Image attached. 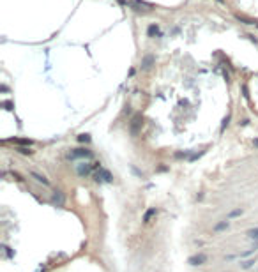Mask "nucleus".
<instances>
[{
  "mask_svg": "<svg viewBox=\"0 0 258 272\" xmlns=\"http://www.w3.org/2000/svg\"><path fill=\"white\" fill-rule=\"evenodd\" d=\"M207 261V256L203 255V253H198V255H193V256H189V260H187V263L189 265H193V267H196V265H203Z\"/></svg>",
  "mask_w": 258,
  "mask_h": 272,
  "instance_id": "1",
  "label": "nucleus"
},
{
  "mask_svg": "<svg viewBox=\"0 0 258 272\" xmlns=\"http://www.w3.org/2000/svg\"><path fill=\"white\" fill-rule=\"evenodd\" d=\"M92 152L88 148H74L73 152H69V157L71 159H76V157H90Z\"/></svg>",
  "mask_w": 258,
  "mask_h": 272,
  "instance_id": "2",
  "label": "nucleus"
},
{
  "mask_svg": "<svg viewBox=\"0 0 258 272\" xmlns=\"http://www.w3.org/2000/svg\"><path fill=\"white\" fill-rule=\"evenodd\" d=\"M157 216V209L156 207H150V209H147L145 210V214H143V223L145 224H148V223H152V219Z\"/></svg>",
  "mask_w": 258,
  "mask_h": 272,
  "instance_id": "3",
  "label": "nucleus"
},
{
  "mask_svg": "<svg viewBox=\"0 0 258 272\" xmlns=\"http://www.w3.org/2000/svg\"><path fill=\"white\" fill-rule=\"evenodd\" d=\"M96 177H97V179H96L97 182H99V180H105V182H111V180H113V177H111L110 171L105 170V168H101V166H99V173L96 175Z\"/></svg>",
  "mask_w": 258,
  "mask_h": 272,
  "instance_id": "4",
  "label": "nucleus"
},
{
  "mask_svg": "<svg viewBox=\"0 0 258 272\" xmlns=\"http://www.w3.org/2000/svg\"><path fill=\"white\" fill-rule=\"evenodd\" d=\"M30 175H32L34 179L37 180L39 184H43V185H49V180L44 177V175H41V173H37V171H30Z\"/></svg>",
  "mask_w": 258,
  "mask_h": 272,
  "instance_id": "5",
  "label": "nucleus"
},
{
  "mask_svg": "<svg viewBox=\"0 0 258 272\" xmlns=\"http://www.w3.org/2000/svg\"><path fill=\"white\" fill-rule=\"evenodd\" d=\"M228 224H230V219H225V221H219V223L214 226V233H219V232H223V230L228 228Z\"/></svg>",
  "mask_w": 258,
  "mask_h": 272,
  "instance_id": "6",
  "label": "nucleus"
},
{
  "mask_svg": "<svg viewBox=\"0 0 258 272\" xmlns=\"http://www.w3.org/2000/svg\"><path fill=\"white\" fill-rule=\"evenodd\" d=\"M90 171H92V166H90V164H87V163H83V164H80V166H78V173L82 175V177H83V175H88Z\"/></svg>",
  "mask_w": 258,
  "mask_h": 272,
  "instance_id": "7",
  "label": "nucleus"
},
{
  "mask_svg": "<svg viewBox=\"0 0 258 272\" xmlns=\"http://www.w3.org/2000/svg\"><path fill=\"white\" fill-rule=\"evenodd\" d=\"M64 195H62V191H53V201L59 203V205H64Z\"/></svg>",
  "mask_w": 258,
  "mask_h": 272,
  "instance_id": "8",
  "label": "nucleus"
},
{
  "mask_svg": "<svg viewBox=\"0 0 258 272\" xmlns=\"http://www.w3.org/2000/svg\"><path fill=\"white\" fill-rule=\"evenodd\" d=\"M247 237H249V239H253V240H256V242H258V228H251L249 232H247Z\"/></svg>",
  "mask_w": 258,
  "mask_h": 272,
  "instance_id": "9",
  "label": "nucleus"
},
{
  "mask_svg": "<svg viewBox=\"0 0 258 272\" xmlns=\"http://www.w3.org/2000/svg\"><path fill=\"white\" fill-rule=\"evenodd\" d=\"M239 216H242V209H235V210H232V212L228 214V218H226V219H233V218H239Z\"/></svg>",
  "mask_w": 258,
  "mask_h": 272,
  "instance_id": "10",
  "label": "nucleus"
},
{
  "mask_svg": "<svg viewBox=\"0 0 258 272\" xmlns=\"http://www.w3.org/2000/svg\"><path fill=\"white\" fill-rule=\"evenodd\" d=\"M18 152L23 154V156H32V150H30V148H27V147H20V148H18Z\"/></svg>",
  "mask_w": 258,
  "mask_h": 272,
  "instance_id": "11",
  "label": "nucleus"
},
{
  "mask_svg": "<svg viewBox=\"0 0 258 272\" xmlns=\"http://www.w3.org/2000/svg\"><path fill=\"white\" fill-rule=\"evenodd\" d=\"M78 140H80V142H90V136H88V134H80V136H78Z\"/></svg>",
  "mask_w": 258,
  "mask_h": 272,
  "instance_id": "12",
  "label": "nucleus"
},
{
  "mask_svg": "<svg viewBox=\"0 0 258 272\" xmlns=\"http://www.w3.org/2000/svg\"><path fill=\"white\" fill-rule=\"evenodd\" d=\"M253 263H255V261H253V260H249V261H246V263H242V269H249V267H251V265H253Z\"/></svg>",
  "mask_w": 258,
  "mask_h": 272,
  "instance_id": "13",
  "label": "nucleus"
}]
</instances>
